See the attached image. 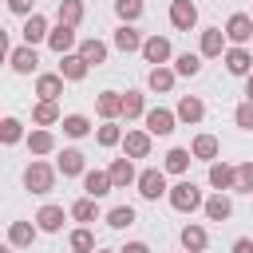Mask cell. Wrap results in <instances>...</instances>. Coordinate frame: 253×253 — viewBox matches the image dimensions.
<instances>
[{
    "label": "cell",
    "instance_id": "cell-40",
    "mask_svg": "<svg viewBox=\"0 0 253 253\" xmlns=\"http://www.w3.org/2000/svg\"><path fill=\"white\" fill-rule=\"evenodd\" d=\"M107 225H111V229H126V225H134V210H130V206H115V210H107Z\"/></svg>",
    "mask_w": 253,
    "mask_h": 253
},
{
    "label": "cell",
    "instance_id": "cell-6",
    "mask_svg": "<svg viewBox=\"0 0 253 253\" xmlns=\"http://www.w3.org/2000/svg\"><path fill=\"white\" fill-rule=\"evenodd\" d=\"M8 63H12V71H16V75H32V71H36V63H40V55H36V47H32V43H20V47H12V51H8Z\"/></svg>",
    "mask_w": 253,
    "mask_h": 253
},
{
    "label": "cell",
    "instance_id": "cell-38",
    "mask_svg": "<svg viewBox=\"0 0 253 253\" xmlns=\"http://www.w3.org/2000/svg\"><path fill=\"white\" fill-rule=\"evenodd\" d=\"M0 138H4V146H16V142H20V138H24V123H20V119H12V115H8V119H4V123H0Z\"/></svg>",
    "mask_w": 253,
    "mask_h": 253
},
{
    "label": "cell",
    "instance_id": "cell-18",
    "mask_svg": "<svg viewBox=\"0 0 253 253\" xmlns=\"http://www.w3.org/2000/svg\"><path fill=\"white\" fill-rule=\"evenodd\" d=\"M202 55H206V59L225 55V32H221V28H206V32H202Z\"/></svg>",
    "mask_w": 253,
    "mask_h": 253
},
{
    "label": "cell",
    "instance_id": "cell-15",
    "mask_svg": "<svg viewBox=\"0 0 253 253\" xmlns=\"http://www.w3.org/2000/svg\"><path fill=\"white\" fill-rule=\"evenodd\" d=\"M83 166H87V158H83V150H75V146H67V150L59 154V162H55V170H59L63 178H75V174H87Z\"/></svg>",
    "mask_w": 253,
    "mask_h": 253
},
{
    "label": "cell",
    "instance_id": "cell-45",
    "mask_svg": "<svg viewBox=\"0 0 253 253\" xmlns=\"http://www.w3.org/2000/svg\"><path fill=\"white\" fill-rule=\"evenodd\" d=\"M8 8H12L16 16H32V0H8Z\"/></svg>",
    "mask_w": 253,
    "mask_h": 253
},
{
    "label": "cell",
    "instance_id": "cell-7",
    "mask_svg": "<svg viewBox=\"0 0 253 253\" xmlns=\"http://www.w3.org/2000/svg\"><path fill=\"white\" fill-rule=\"evenodd\" d=\"M170 24H174L178 32H190V28L198 24V4H194V0H174V4H170Z\"/></svg>",
    "mask_w": 253,
    "mask_h": 253
},
{
    "label": "cell",
    "instance_id": "cell-24",
    "mask_svg": "<svg viewBox=\"0 0 253 253\" xmlns=\"http://www.w3.org/2000/svg\"><path fill=\"white\" fill-rule=\"evenodd\" d=\"M142 43H146V40H142V36H138L130 24L115 28V47H119V51H126V55H130V51H142Z\"/></svg>",
    "mask_w": 253,
    "mask_h": 253
},
{
    "label": "cell",
    "instance_id": "cell-22",
    "mask_svg": "<svg viewBox=\"0 0 253 253\" xmlns=\"http://www.w3.org/2000/svg\"><path fill=\"white\" fill-rule=\"evenodd\" d=\"M36 225H40L43 233H59V229H63V206H40Z\"/></svg>",
    "mask_w": 253,
    "mask_h": 253
},
{
    "label": "cell",
    "instance_id": "cell-28",
    "mask_svg": "<svg viewBox=\"0 0 253 253\" xmlns=\"http://www.w3.org/2000/svg\"><path fill=\"white\" fill-rule=\"evenodd\" d=\"M28 150H32V154H51V150H55V134H51L47 126H36V130L28 134Z\"/></svg>",
    "mask_w": 253,
    "mask_h": 253
},
{
    "label": "cell",
    "instance_id": "cell-46",
    "mask_svg": "<svg viewBox=\"0 0 253 253\" xmlns=\"http://www.w3.org/2000/svg\"><path fill=\"white\" fill-rule=\"evenodd\" d=\"M119 253H150V245H146V241H126Z\"/></svg>",
    "mask_w": 253,
    "mask_h": 253
},
{
    "label": "cell",
    "instance_id": "cell-5",
    "mask_svg": "<svg viewBox=\"0 0 253 253\" xmlns=\"http://www.w3.org/2000/svg\"><path fill=\"white\" fill-rule=\"evenodd\" d=\"M47 47H51L55 55H71V47H79L75 28H71V24H55V28L47 32Z\"/></svg>",
    "mask_w": 253,
    "mask_h": 253
},
{
    "label": "cell",
    "instance_id": "cell-25",
    "mask_svg": "<svg viewBox=\"0 0 253 253\" xmlns=\"http://www.w3.org/2000/svg\"><path fill=\"white\" fill-rule=\"evenodd\" d=\"M95 111L103 115V123H107V119H119V115H123V95H119V91H103V95L95 99Z\"/></svg>",
    "mask_w": 253,
    "mask_h": 253
},
{
    "label": "cell",
    "instance_id": "cell-11",
    "mask_svg": "<svg viewBox=\"0 0 253 253\" xmlns=\"http://www.w3.org/2000/svg\"><path fill=\"white\" fill-rule=\"evenodd\" d=\"M83 190H87L91 198H107V194L115 190L111 170H87V174H83Z\"/></svg>",
    "mask_w": 253,
    "mask_h": 253
},
{
    "label": "cell",
    "instance_id": "cell-4",
    "mask_svg": "<svg viewBox=\"0 0 253 253\" xmlns=\"http://www.w3.org/2000/svg\"><path fill=\"white\" fill-rule=\"evenodd\" d=\"M225 40H229V43H237V47H245V43L253 40V16L233 12V16L225 20Z\"/></svg>",
    "mask_w": 253,
    "mask_h": 253
},
{
    "label": "cell",
    "instance_id": "cell-2",
    "mask_svg": "<svg viewBox=\"0 0 253 253\" xmlns=\"http://www.w3.org/2000/svg\"><path fill=\"white\" fill-rule=\"evenodd\" d=\"M170 206L178 210V213H194V210H202L206 202H202V190L194 186V182H178V186H170Z\"/></svg>",
    "mask_w": 253,
    "mask_h": 253
},
{
    "label": "cell",
    "instance_id": "cell-1",
    "mask_svg": "<svg viewBox=\"0 0 253 253\" xmlns=\"http://www.w3.org/2000/svg\"><path fill=\"white\" fill-rule=\"evenodd\" d=\"M55 166H47V162H28V170H24V190H32V194H51L55 190Z\"/></svg>",
    "mask_w": 253,
    "mask_h": 253
},
{
    "label": "cell",
    "instance_id": "cell-35",
    "mask_svg": "<svg viewBox=\"0 0 253 253\" xmlns=\"http://www.w3.org/2000/svg\"><path fill=\"white\" fill-rule=\"evenodd\" d=\"M55 16H59V24H71V28H79V20H83V4H79V0H59Z\"/></svg>",
    "mask_w": 253,
    "mask_h": 253
},
{
    "label": "cell",
    "instance_id": "cell-3",
    "mask_svg": "<svg viewBox=\"0 0 253 253\" xmlns=\"http://www.w3.org/2000/svg\"><path fill=\"white\" fill-rule=\"evenodd\" d=\"M138 194L146 198V202H158L162 194H170V186H166V170H158V166H146L142 174H138Z\"/></svg>",
    "mask_w": 253,
    "mask_h": 253
},
{
    "label": "cell",
    "instance_id": "cell-48",
    "mask_svg": "<svg viewBox=\"0 0 253 253\" xmlns=\"http://www.w3.org/2000/svg\"><path fill=\"white\" fill-rule=\"evenodd\" d=\"M245 99H253V71L245 75Z\"/></svg>",
    "mask_w": 253,
    "mask_h": 253
},
{
    "label": "cell",
    "instance_id": "cell-10",
    "mask_svg": "<svg viewBox=\"0 0 253 253\" xmlns=\"http://www.w3.org/2000/svg\"><path fill=\"white\" fill-rule=\"evenodd\" d=\"M210 186H213V190H237V166H229V162H210Z\"/></svg>",
    "mask_w": 253,
    "mask_h": 253
},
{
    "label": "cell",
    "instance_id": "cell-47",
    "mask_svg": "<svg viewBox=\"0 0 253 253\" xmlns=\"http://www.w3.org/2000/svg\"><path fill=\"white\" fill-rule=\"evenodd\" d=\"M229 253H253V241H249V237H237V241H233V249H229Z\"/></svg>",
    "mask_w": 253,
    "mask_h": 253
},
{
    "label": "cell",
    "instance_id": "cell-27",
    "mask_svg": "<svg viewBox=\"0 0 253 253\" xmlns=\"http://www.w3.org/2000/svg\"><path fill=\"white\" fill-rule=\"evenodd\" d=\"M32 123H36V126H51V123H59V107H55V99H40V103L32 107Z\"/></svg>",
    "mask_w": 253,
    "mask_h": 253
},
{
    "label": "cell",
    "instance_id": "cell-49",
    "mask_svg": "<svg viewBox=\"0 0 253 253\" xmlns=\"http://www.w3.org/2000/svg\"><path fill=\"white\" fill-rule=\"evenodd\" d=\"M95 253H119V249H95Z\"/></svg>",
    "mask_w": 253,
    "mask_h": 253
},
{
    "label": "cell",
    "instance_id": "cell-32",
    "mask_svg": "<svg viewBox=\"0 0 253 253\" xmlns=\"http://www.w3.org/2000/svg\"><path fill=\"white\" fill-rule=\"evenodd\" d=\"M36 95L40 99H59L63 95V75H36Z\"/></svg>",
    "mask_w": 253,
    "mask_h": 253
},
{
    "label": "cell",
    "instance_id": "cell-23",
    "mask_svg": "<svg viewBox=\"0 0 253 253\" xmlns=\"http://www.w3.org/2000/svg\"><path fill=\"white\" fill-rule=\"evenodd\" d=\"M36 233H40V225H32V221H12V225H8V245L24 249V245L36 241Z\"/></svg>",
    "mask_w": 253,
    "mask_h": 253
},
{
    "label": "cell",
    "instance_id": "cell-21",
    "mask_svg": "<svg viewBox=\"0 0 253 253\" xmlns=\"http://www.w3.org/2000/svg\"><path fill=\"white\" fill-rule=\"evenodd\" d=\"M190 162H194V150H186V146H174V150H166V162H162V170H166V174H186V170H190Z\"/></svg>",
    "mask_w": 253,
    "mask_h": 253
},
{
    "label": "cell",
    "instance_id": "cell-9",
    "mask_svg": "<svg viewBox=\"0 0 253 253\" xmlns=\"http://www.w3.org/2000/svg\"><path fill=\"white\" fill-rule=\"evenodd\" d=\"M142 123H146V130H150V134H170V130H174V123H178V115H174V111H166V107H150Z\"/></svg>",
    "mask_w": 253,
    "mask_h": 253
},
{
    "label": "cell",
    "instance_id": "cell-33",
    "mask_svg": "<svg viewBox=\"0 0 253 253\" xmlns=\"http://www.w3.org/2000/svg\"><path fill=\"white\" fill-rule=\"evenodd\" d=\"M71 217H75V221H83V225H87V221H95V217H99V198H91V194H87V198L71 202Z\"/></svg>",
    "mask_w": 253,
    "mask_h": 253
},
{
    "label": "cell",
    "instance_id": "cell-43",
    "mask_svg": "<svg viewBox=\"0 0 253 253\" xmlns=\"http://www.w3.org/2000/svg\"><path fill=\"white\" fill-rule=\"evenodd\" d=\"M233 123H237L241 130H253V99L237 103V111H233Z\"/></svg>",
    "mask_w": 253,
    "mask_h": 253
},
{
    "label": "cell",
    "instance_id": "cell-13",
    "mask_svg": "<svg viewBox=\"0 0 253 253\" xmlns=\"http://www.w3.org/2000/svg\"><path fill=\"white\" fill-rule=\"evenodd\" d=\"M142 59L154 63V67H162V63L170 59V40H166V36H150V40L142 43Z\"/></svg>",
    "mask_w": 253,
    "mask_h": 253
},
{
    "label": "cell",
    "instance_id": "cell-31",
    "mask_svg": "<svg viewBox=\"0 0 253 253\" xmlns=\"http://www.w3.org/2000/svg\"><path fill=\"white\" fill-rule=\"evenodd\" d=\"M174 75H178V71H170V67H150L146 87H150V91H158V95H166V91L174 87Z\"/></svg>",
    "mask_w": 253,
    "mask_h": 253
},
{
    "label": "cell",
    "instance_id": "cell-19",
    "mask_svg": "<svg viewBox=\"0 0 253 253\" xmlns=\"http://www.w3.org/2000/svg\"><path fill=\"white\" fill-rule=\"evenodd\" d=\"M91 67H99V63H107V43L103 40H95V36H87V40H79V47H75Z\"/></svg>",
    "mask_w": 253,
    "mask_h": 253
},
{
    "label": "cell",
    "instance_id": "cell-12",
    "mask_svg": "<svg viewBox=\"0 0 253 253\" xmlns=\"http://www.w3.org/2000/svg\"><path fill=\"white\" fill-rule=\"evenodd\" d=\"M225 71L229 75H249L253 71V51H245V47H225Z\"/></svg>",
    "mask_w": 253,
    "mask_h": 253
},
{
    "label": "cell",
    "instance_id": "cell-42",
    "mask_svg": "<svg viewBox=\"0 0 253 253\" xmlns=\"http://www.w3.org/2000/svg\"><path fill=\"white\" fill-rule=\"evenodd\" d=\"M174 71H178V75H198V71H202V55H194V51H182V55L174 59Z\"/></svg>",
    "mask_w": 253,
    "mask_h": 253
},
{
    "label": "cell",
    "instance_id": "cell-30",
    "mask_svg": "<svg viewBox=\"0 0 253 253\" xmlns=\"http://www.w3.org/2000/svg\"><path fill=\"white\" fill-rule=\"evenodd\" d=\"M206 245H210V233H206L202 225H186V229H182V249H186V253H202Z\"/></svg>",
    "mask_w": 253,
    "mask_h": 253
},
{
    "label": "cell",
    "instance_id": "cell-20",
    "mask_svg": "<svg viewBox=\"0 0 253 253\" xmlns=\"http://www.w3.org/2000/svg\"><path fill=\"white\" fill-rule=\"evenodd\" d=\"M59 59H63V63H59V75H63V79H71V83H79V79L87 75V67H91V63H87L79 51H71V55H59Z\"/></svg>",
    "mask_w": 253,
    "mask_h": 253
},
{
    "label": "cell",
    "instance_id": "cell-37",
    "mask_svg": "<svg viewBox=\"0 0 253 253\" xmlns=\"http://www.w3.org/2000/svg\"><path fill=\"white\" fill-rule=\"evenodd\" d=\"M91 130V119L87 115H63V134L67 138H83Z\"/></svg>",
    "mask_w": 253,
    "mask_h": 253
},
{
    "label": "cell",
    "instance_id": "cell-16",
    "mask_svg": "<svg viewBox=\"0 0 253 253\" xmlns=\"http://www.w3.org/2000/svg\"><path fill=\"white\" fill-rule=\"evenodd\" d=\"M47 32H51V28H47V20H43L40 12H32V16L24 20V28H20V36H24V43H32V47H36L40 40H47Z\"/></svg>",
    "mask_w": 253,
    "mask_h": 253
},
{
    "label": "cell",
    "instance_id": "cell-8",
    "mask_svg": "<svg viewBox=\"0 0 253 253\" xmlns=\"http://www.w3.org/2000/svg\"><path fill=\"white\" fill-rule=\"evenodd\" d=\"M174 115H178V123L194 126V123H202V119H206V103H202L198 95H182V99H178V111H174Z\"/></svg>",
    "mask_w": 253,
    "mask_h": 253
},
{
    "label": "cell",
    "instance_id": "cell-26",
    "mask_svg": "<svg viewBox=\"0 0 253 253\" xmlns=\"http://www.w3.org/2000/svg\"><path fill=\"white\" fill-rule=\"evenodd\" d=\"M202 210H206V217H210V221H225V217L233 213V202H229V198L217 190L213 198H206V206H202Z\"/></svg>",
    "mask_w": 253,
    "mask_h": 253
},
{
    "label": "cell",
    "instance_id": "cell-44",
    "mask_svg": "<svg viewBox=\"0 0 253 253\" xmlns=\"http://www.w3.org/2000/svg\"><path fill=\"white\" fill-rule=\"evenodd\" d=\"M237 190L241 194H253V162H241L237 166Z\"/></svg>",
    "mask_w": 253,
    "mask_h": 253
},
{
    "label": "cell",
    "instance_id": "cell-34",
    "mask_svg": "<svg viewBox=\"0 0 253 253\" xmlns=\"http://www.w3.org/2000/svg\"><path fill=\"white\" fill-rule=\"evenodd\" d=\"M67 245H71L75 253H95V233H91L87 225H79V229H71V237H67Z\"/></svg>",
    "mask_w": 253,
    "mask_h": 253
},
{
    "label": "cell",
    "instance_id": "cell-17",
    "mask_svg": "<svg viewBox=\"0 0 253 253\" xmlns=\"http://www.w3.org/2000/svg\"><path fill=\"white\" fill-rule=\"evenodd\" d=\"M111 182H115V190H126L130 182H138L134 162H130V158H115V162H111Z\"/></svg>",
    "mask_w": 253,
    "mask_h": 253
},
{
    "label": "cell",
    "instance_id": "cell-29",
    "mask_svg": "<svg viewBox=\"0 0 253 253\" xmlns=\"http://www.w3.org/2000/svg\"><path fill=\"white\" fill-rule=\"evenodd\" d=\"M190 150H194V158H202V162H213V158H217V150H221V142H217L213 134H198V138L190 142Z\"/></svg>",
    "mask_w": 253,
    "mask_h": 253
},
{
    "label": "cell",
    "instance_id": "cell-39",
    "mask_svg": "<svg viewBox=\"0 0 253 253\" xmlns=\"http://www.w3.org/2000/svg\"><path fill=\"white\" fill-rule=\"evenodd\" d=\"M95 138H99V146H119V142H123V126H119L115 119H107V123L99 126Z\"/></svg>",
    "mask_w": 253,
    "mask_h": 253
},
{
    "label": "cell",
    "instance_id": "cell-36",
    "mask_svg": "<svg viewBox=\"0 0 253 253\" xmlns=\"http://www.w3.org/2000/svg\"><path fill=\"white\" fill-rule=\"evenodd\" d=\"M123 115H126V119H146V99H142L138 91H126V95H123Z\"/></svg>",
    "mask_w": 253,
    "mask_h": 253
},
{
    "label": "cell",
    "instance_id": "cell-14",
    "mask_svg": "<svg viewBox=\"0 0 253 253\" xmlns=\"http://www.w3.org/2000/svg\"><path fill=\"white\" fill-rule=\"evenodd\" d=\"M123 150H126V158H146L150 154V130H126Z\"/></svg>",
    "mask_w": 253,
    "mask_h": 253
},
{
    "label": "cell",
    "instance_id": "cell-41",
    "mask_svg": "<svg viewBox=\"0 0 253 253\" xmlns=\"http://www.w3.org/2000/svg\"><path fill=\"white\" fill-rule=\"evenodd\" d=\"M115 16H119L123 24H134V20L142 16V0H115Z\"/></svg>",
    "mask_w": 253,
    "mask_h": 253
}]
</instances>
